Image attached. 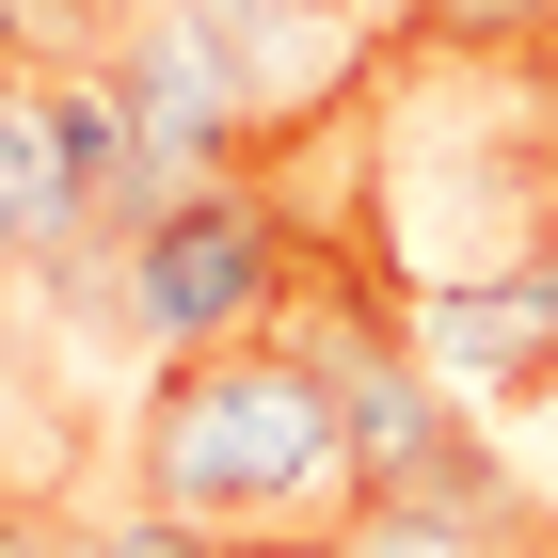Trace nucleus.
<instances>
[{
    "label": "nucleus",
    "mask_w": 558,
    "mask_h": 558,
    "mask_svg": "<svg viewBox=\"0 0 558 558\" xmlns=\"http://www.w3.org/2000/svg\"><path fill=\"white\" fill-rule=\"evenodd\" d=\"M129 495L175 511L223 558H336L367 526V463H351L336 384L288 336H223V351H160V384L129 415Z\"/></svg>",
    "instance_id": "nucleus-2"
},
{
    "label": "nucleus",
    "mask_w": 558,
    "mask_h": 558,
    "mask_svg": "<svg viewBox=\"0 0 558 558\" xmlns=\"http://www.w3.org/2000/svg\"><path fill=\"white\" fill-rule=\"evenodd\" d=\"M288 271H303V208L271 175H208V192H175L112 256V288H129V319L160 351H223V336H271L288 319Z\"/></svg>",
    "instance_id": "nucleus-3"
},
{
    "label": "nucleus",
    "mask_w": 558,
    "mask_h": 558,
    "mask_svg": "<svg viewBox=\"0 0 558 558\" xmlns=\"http://www.w3.org/2000/svg\"><path fill=\"white\" fill-rule=\"evenodd\" d=\"M0 415H16V336H0Z\"/></svg>",
    "instance_id": "nucleus-12"
},
{
    "label": "nucleus",
    "mask_w": 558,
    "mask_h": 558,
    "mask_svg": "<svg viewBox=\"0 0 558 558\" xmlns=\"http://www.w3.org/2000/svg\"><path fill=\"white\" fill-rule=\"evenodd\" d=\"M0 271H33V240H16V223H0Z\"/></svg>",
    "instance_id": "nucleus-11"
},
{
    "label": "nucleus",
    "mask_w": 558,
    "mask_h": 558,
    "mask_svg": "<svg viewBox=\"0 0 558 558\" xmlns=\"http://www.w3.org/2000/svg\"><path fill=\"white\" fill-rule=\"evenodd\" d=\"M511 430H526V478H543V495H558V384H543V399H526V415H511Z\"/></svg>",
    "instance_id": "nucleus-9"
},
{
    "label": "nucleus",
    "mask_w": 558,
    "mask_h": 558,
    "mask_svg": "<svg viewBox=\"0 0 558 558\" xmlns=\"http://www.w3.org/2000/svg\"><path fill=\"white\" fill-rule=\"evenodd\" d=\"M351 192L303 240H351L384 288H478L558 256V48H430L399 33L384 81L336 112Z\"/></svg>",
    "instance_id": "nucleus-1"
},
{
    "label": "nucleus",
    "mask_w": 558,
    "mask_h": 558,
    "mask_svg": "<svg viewBox=\"0 0 558 558\" xmlns=\"http://www.w3.org/2000/svg\"><path fill=\"white\" fill-rule=\"evenodd\" d=\"M351 16H367V33H384V48H399V33H415V16H430V0H351Z\"/></svg>",
    "instance_id": "nucleus-10"
},
{
    "label": "nucleus",
    "mask_w": 558,
    "mask_h": 558,
    "mask_svg": "<svg viewBox=\"0 0 558 558\" xmlns=\"http://www.w3.org/2000/svg\"><path fill=\"white\" fill-rule=\"evenodd\" d=\"M543 511H558V495H543Z\"/></svg>",
    "instance_id": "nucleus-13"
},
{
    "label": "nucleus",
    "mask_w": 558,
    "mask_h": 558,
    "mask_svg": "<svg viewBox=\"0 0 558 558\" xmlns=\"http://www.w3.org/2000/svg\"><path fill=\"white\" fill-rule=\"evenodd\" d=\"M81 558H223V543H192L175 511H144V495H129L112 526H81Z\"/></svg>",
    "instance_id": "nucleus-7"
},
{
    "label": "nucleus",
    "mask_w": 558,
    "mask_h": 558,
    "mask_svg": "<svg viewBox=\"0 0 558 558\" xmlns=\"http://www.w3.org/2000/svg\"><path fill=\"white\" fill-rule=\"evenodd\" d=\"M0 558H81V526H48V495H0Z\"/></svg>",
    "instance_id": "nucleus-8"
},
{
    "label": "nucleus",
    "mask_w": 558,
    "mask_h": 558,
    "mask_svg": "<svg viewBox=\"0 0 558 558\" xmlns=\"http://www.w3.org/2000/svg\"><path fill=\"white\" fill-rule=\"evenodd\" d=\"M430 48H558V0H430Z\"/></svg>",
    "instance_id": "nucleus-6"
},
{
    "label": "nucleus",
    "mask_w": 558,
    "mask_h": 558,
    "mask_svg": "<svg viewBox=\"0 0 558 558\" xmlns=\"http://www.w3.org/2000/svg\"><path fill=\"white\" fill-rule=\"evenodd\" d=\"M399 336H415V367L463 399L478 430L526 415V399L558 384V256L543 271H478V288H399Z\"/></svg>",
    "instance_id": "nucleus-4"
},
{
    "label": "nucleus",
    "mask_w": 558,
    "mask_h": 558,
    "mask_svg": "<svg viewBox=\"0 0 558 558\" xmlns=\"http://www.w3.org/2000/svg\"><path fill=\"white\" fill-rule=\"evenodd\" d=\"M336 558H558V511H367Z\"/></svg>",
    "instance_id": "nucleus-5"
}]
</instances>
